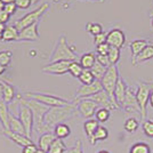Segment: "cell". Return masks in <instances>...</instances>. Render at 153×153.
I'll return each mask as SVG.
<instances>
[{"label": "cell", "mask_w": 153, "mask_h": 153, "mask_svg": "<svg viewBox=\"0 0 153 153\" xmlns=\"http://www.w3.org/2000/svg\"><path fill=\"white\" fill-rule=\"evenodd\" d=\"M19 119L25 129L26 136L31 138V134L34 127V117H33L31 108L21 101H19Z\"/></svg>", "instance_id": "8"}, {"label": "cell", "mask_w": 153, "mask_h": 153, "mask_svg": "<svg viewBox=\"0 0 153 153\" xmlns=\"http://www.w3.org/2000/svg\"><path fill=\"white\" fill-rule=\"evenodd\" d=\"M1 83H2V100L7 103V104H10L15 101L16 98V91H15V88L14 86L10 82H8L7 80H0Z\"/></svg>", "instance_id": "18"}, {"label": "cell", "mask_w": 153, "mask_h": 153, "mask_svg": "<svg viewBox=\"0 0 153 153\" xmlns=\"http://www.w3.org/2000/svg\"><path fill=\"white\" fill-rule=\"evenodd\" d=\"M108 137V129L106 127L100 125V127L97 128V130H96V133L94 134V136L88 140H89V143L91 145H95L98 140H105Z\"/></svg>", "instance_id": "28"}, {"label": "cell", "mask_w": 153, "mask_h": 153, "mask_svg": "<svg viewBox=\"0 0 153 153\" xmlns=\"http://www.w3.org/2000/svg\"><path fill=\"white\" fill-rule=\"evenodd\" d=\"M7 14H9L10 16L14 15V14L16 13V10H17V6H16V4L15 2H12V4H7L5 5V9H4Z\"/></svg>", "instance_id": "45"}, {"label": "cell", "mask_w": 153, "mask_h": 153, "mask_svg": "<svg viewBox=\"0 0 153 153\" xmlns=\"http://www.w3.org/2000/svg\"><path fill=\"white\" fill-rule=\"evenodd\" d=\"M38 23H34L30 26H26L19 31V41H38L40 39V34L38 31Z\"/></svg>", "instance_id": "16"}, {"label": "cell", "mask_w": 153, "mask_h": 153, "mask_svg": "<svg viewBox=\"0 0 153 153\" xmlns=\"http://www.w3.org/2000/svg\"><path fill=\"white\" fill-rule=\"evenodd\" d=\"M6 24L5 23H2V22H0V32H4L5 31V29H6Z\"/></svg>", "instance_id": "48"}, {"label": "cell", "mask_w": 153, "mask_h": 153, "mask_svg": "<svg viewBox=\"0 0 153 153\" xmlns=\"http://www.w3.org/2000/svg\"><path fill=\"white\" fill-rule=\"evenodd\" d=\"M48 8H49V4L48 2L42 4L41 6L38 7L37 9H34L33 12L24 15L22 19H17V22L15 23V26L17 27L19 31H21V30H23L26 26H30L32 24H34V23H38L39 19H41V16L48 10Z\"/></svg>", "instance_id": "6"}, {"label": "cell", "mask_w": 153, "mask_h": 153, "mask_svg": "<svg viewBox=\"0 0 153 153\" xmlns=\"http://www.w3.org/2000/svg\"><path fill=\"white\" fill-rule=\"evenodd\" d=\"M76 58H78V56L74 51V47L69 46L66 37L62 34L58 38L56 47L49 57V63H54V62H58V61L74 62V61H76Z\"/></svg>", "instance_id": "3"}, {"label": "cell", "mask_w": 153, "mask_h": 153, "mask_svg": "<svg viewBox=\"0 0 153 153\" xmlns=\"http://www.w3.org/2000/svg\"><path fill=\"white\" fill-rule=\"evenodd\" d=\"M106 42L110 45V47H115L121 49L126 44V34L121 29H111L108 32Z\"/></svg>", "instance_id": "13"}, {"label": "cell", "mask_w": 153, "mask_h": 153, "mask_svg": "<svg viewBox=\"0 0 153 153\" xmlns=\"http://www.w3.org/2000/svg\"><path fill=\"white\" fill-rule=\"evenodd\" d=\"M9 108L7 104L2 98L0 100V123H1V129H9Z\"/></svg>", "instance_id": "22"}, {"label": "cell", "mask_w": 153, "mask_h": 153, "mask_svg": "<svg viewBox=\"0 0 153 153\" xmlns=\"http://www.w3.org/2000/svg\"><path fill=\"white\" fill-rule=\"evenodd\" d=\"M79 63L85 70H91L96 63V54L93 51L85 53L79 58Z\"/></svg>", "instance_id": "23"}, {"label": "cell", "mask_w": 153, "mask_h": 153, "mask_svg": "<svg viewBox=\"0 0 153 153\" xmlns=\"http://www.w3.org/2000/svg\"><path fill=\"white\" fill-rule=\"evenodd\" d=\"M5 5H7V4H12V2H15V0H1Z\"/></svg>", "instance_id": "51"}, {"label": "cell", "mask_w": 153, "mask_h": 153, "mask_svg": "<svg viewBox=\"0 0 153 153\" xmlns=\"http://www.w3.org/2000/svg\"><path fill=\"white\" fill-rule=\"evenodd\" d=\"M7 68H5V66H2V65H0V76H2L5 72H6Z\"/></svg>", "instance_id": "50"}, {"label": "cell", "mask_w": 153, "mask_h": 153, "mask_svg": "<svg viewBox=\"0 0 153 153\" xmlns=\"http://www.w3.org/2000/svg\"><path fill=\"white\" fill-rule=\"evenodd\" d=\"M70 61H58V62H54V63H49L45 65L41 71L44 73H48V74H55V76H63L65 73L69 72V68H70Z\"/></svg>", "instance_id": "12"}, {"label": "cell", "mask_w": 153, "mask_h": 153, "mask_svg": "<svg viewBox=\"0 0 153 153\" xmlns=\"http://www.w3.org/2000/svg\"><path fill=\"white\" fill-rule=\"evenodd\" d=\"M17 100L21 101L22 103H24L25 105H27L29 108H31L33 117H34V127L33 130L37 133V134H45L48 131H51L53 129L51 127H48L45 123V114L48 112V110L51 108H48L45 104H41V103L37 102L31 98H26L22 95H17Z\"/></svg>", "instance_id": "1"}, {"label": "cell", "mask_w": 153, "mask_h": 153, "mask_svg": "<svg viewBox=\"0 0 153 153\" xmlns=\"http://www.w3.org/2000/svg\"><path fill=\"white\" fill-rule=\"evenodd\" d=\"M4 9H5V4H4V2L0 0V12H2Z\"/></svg>", "instance_id": "52"}, {"label": "cell", "mask_w": 153, "mask_h": 153, "mask_svg": "<svg viewBox=\"0 0 153 153\" xmlns=\"http://www.w3.org/2000/svg\"><path fill=\"white\" fill-rule=\"evenodd\" d=\"M24 97L26 98H31L37 102L41 103V104H45L48 108H58V106H68L71 105L72 102L62 98V97H58L55 95H51V94H46V93H38V91H26L23 94Z\"/></svg>", "instance_id": "4"}, {"label": "cell", "mask_w": 153, "mask_h": 153, "mask_svg": "<svg viewBox=\"0 0 153 153\" xmlns=\"http://www.w3.org/2000/svg\"><path fill=\"white\" fill-rule=\"evenodd\" d=\"M120 79V74H119V69L117 65H110L106 70V73L104 74L103 79L101 80L103 86V89L108 93L111 97L114 98V89L117 83Z\"/></svg>", "instance_id": "7"}, {"label": "cell", "mask_w": 153, "mask_h": 153, "mask_svg": "<svg viewBox=\"0 0 153 153\" xmlns=\"http://www.w3.org/2000/svg\"><path fill=\"white\" fill-rule=\"evenodd\" d=\"M12 58H13V54L9 51H0V65L7 68L9 64L12 63Z\"/></svg>", "instance_id": "37"}, {"label": "cell", "mask_w": 153, "mask_h": 153, "mask_svg": "<svg viewBox=\"0 0 153 153\" xmlns=\"http://www.w3.org/2000/svg\"><path fill=\"white\" fill-rule=\"evenodd\" d=\"M90 100H93L95 103H97L100 108H108V110H110V111L120 110V106L117 104L114 98L111 97L104 89L102 91H100V93H97L96 95L91 96Z\"/></svg>", "instance_id": "11"}, {"label": "cell", "mask_w": 153, "mask_h": 153, "mask_svg": "<svg viewBox=\"0 0 153 153\" xmlns=\"http://www.w3.org/2000/svg\"><path fill=\"white\" fill-rule=\"evenodd\" d=\"M96 62L102 64L103 66H105V68H108V66L111 65V64H110V61H108V55H97V54H96Z\"/></svg>", "instance_id": "42"}, {"label": "cell", "mask_w": 153, "mask_h": 153, "mask_svg": "<svg viewBox=\"0 0 153 153\" xmlns=\"http://www.w3.org/2000/svg\"><path fill=\"white\" fill-rule=\"evenodd\" d=\"M142 128L144 134L146 135L147 137L153 138V120H145L142 123Z\"/></svg>", "instance_id": "39"}, {"label": "cell", "mask_w": 153, "mask_h": 153, "mask_svg": "<svg viewBox=\"0 0 153 153\" xmlns=\"http://www.w3.org/2000/svg\"><path fill=\"white\" fill-rule=\"evenodd\" d=\"M56 138H57V137L55 136V134H54L53 131H48V133H45V134L40 135L37 145H38V147L40 149V150L48 152V150H49V147H51V143L56 140Z\"/></svg>", "instance_id": "20"}, {"label": "cell", "mask_w": 153, "mask_h": 153, "mask_svg": "<svg viewBox=\"0 0 153 153\" xmlns=\"http://www.w3.org/2000/svg\"><path fill=\"white\" fill-rule=\"evenodd\" d=\"M38 150V145H36L33 143V144H30V145H26V146L22 147V153H37Z\"/></svg>", "instance_id": "44"}, {"label": "cell", "mask_w": 153, "mask_h": 153, "mask_svg": "<svg viewBox=\"0 0 153 153\" xmlns=\"http://www.w3.org/2000/svg\"><path fill=\"white\" fill-rule=\"evenodd\" d=\"M37 153H48V152H46V151H42V150H40V149H39L38 152H37Z\"/></svg>", "instance_id": "56"}, {"label": "cell", "mask_w": 153, "mask_h": 153, "mask_svg": "<svg viewBox=\"0 0 153 153\" xmlns=\"http://www.w3.org/2000/svg\"><path fill=\"white\" fill-rule=\"evenodd\" d=\"M40 0H31V2H32V5H36V4H38Z\"/></svg>", "instance_id": "55"}, {"label": "cell", "mask_w": 153, "mask_h": 153, "mask_svg": "<svg viewBox=\"0 0 153 153\" xmlns=\"http://www.w3.org/2000/svg\"><path fill=\"white\" fill-rule=\"evenodd\" d=\"M68 152V147L64 144L63 140L56 138L51 143V147L48 150V153H65Z\"/></svg>", "instance_id": "29"}, {"label": "cell", "mask_w": 153, "mask_h": 153, "mask_svg": "<svg viewBox=\"0 0 153 153\" xmlns=\"http://www.w3.org/2000/svg\"><path fill=\"white\" fill-rule=\"evenodd\" d=\"M152 58H153V42H150V44L143 49V51L140 53V55H137L135 58H133L131 64H133L134 66H137L138 64L147 62V61H150V59H152Z\"/></svg>", "instance_id": "19"}, {"label": "cell", "mask_w": 153, "mask_h": 153, "mask_svg": "<svg viewBox=\"0 0 153 153\" xmlns=\"http://www.w3.org/2000/svg\"><path fill=\"white\" fill-rule=\"evenodd\" d=\"M68 153H83L81 140H78L74 146H72L70 150H68Z\"/></svg>", "instance_id": "46"}, {"label": "cell", "mask_w": 153, "mask_h": 153, "mask_svg": "<svg viewBox=\"0 0 153 153\" xmlns=\"http://www.w3.org/2000/svg\"><path fill=\"white\" fill-rule=\"evenodd\" d=\"M152 83L151 82H140L136 90V100L138 103L140 111V118L146 119L147 117V104L150 101V96L152 93Z\"/></svg>", "instance_id": "5"}, {"label": "cell", "mask_w": 153, "mask_h": 153, "mask_svg": "<svg viewBox=\"0 0 153 153\" xmlns=\"http://www.w3.org/2000/svg\"><path fill=\"white\" fill-rule=\"evenodd\" d=\"M9 19H10V15H9V14H7L5 10L0 12V22H2V23L6 24L7 22L9 21Z\"/></svg>", "instance_id": "47"}, {"label": "cell", "mask_w": 153, "mask_h": 153, "mask_svg": "<svg viewBox=\"0 0 153 153\" xmlns=\"http://www.w3.org/2000/svg\"><path fill=\"white\" fill-rule=\"evenodd\" d=\"M108 51H110V45L108 42L102 44L100 46H96V54L97 55H108Z\"/></svg>", "instance_id": "41"}, {"label": "cell", "mask_w": 153, "mask_h": 153, "mask_svg": "<svg viewBox=\"0 0 153 153\" xmlns=\"http://www.w3.org/2000/svg\"><path fill=\"white\" fill-rule=\"evenodd\" d=\"M122 108L126 112H138V113H140V106H138V103L136 100V91H134V89L130 87H128L126 97H125V102L122 104Z\"/></svg>", "instance_id": "14"}, {"label": "cell", "mask_w": 153, "mask_h": 153, "mask_svg": "<svg viewBox=\"0 0 153 153\" xmlns=\"http://www.w3.org/2000/svg\"><path fill=\"white\" fill-rule=\"evenodd\" d=\"M53 133L55 134V136L57 138L63 140V138H66L71 135V128L69 125L63 122V123H59L57 126H55L54 129H53Z\"/></svg>", "instance_id": "27"}, {"label": "cell", "mask_w": 153, "mask_h": 153, "mask_svg": "<svg viewBox=\"0 0 153 153\" xmlns=\"http://www.w3.org/2000/svg\"><path fill=\"white\" fill-rule=\"evenodd\" d=\"M138 127H140V122L136 118H133V117L128 118L123 123V128L127 133H134L138 129Z\"/></svg>", "instance_id": "31"}, {"label": "cell", "mask_w": 153, "mask_h": 153, "mask_svg": "<svg viewBox=\"0 0 153 153\" xmlns=\"http://www.w3.org/2000/svg\"><path fill=\"white\" fill-rule=\"evenodd\" d=\"M129 153H151V147L145 142H136L131 145Z\"/></svg>", "instance_id": "30"}, {"label": "cell", "mask_w": 153, "mask_h": 153, "mask_svg": "<svg viewBox=\"0 0 153 153\" xmlns=\"http://www.w3.org/2000/svg\"><path fill=\"white\" fill-rule=\"evenodd\" d=\"M97 153H111V152L108 151V150H101V151H98Z\"/></svg>", "instance_id": "54"}, {"label": "cell", "mask_w": 153, "mask_h": 153, "mask_svg": "<svg viewBox=\"0 0 153 153\" xmlns=\"http://www.w3.org/2000/svg\"><path fill=\"white\" fill-rule=\"evenodd\" d=\"M95 76L93 74V72L90 70H83L82 73L79 76V81L82 85H90L95 81Z\"/></svg>", "instance_id": "36"}, {"label": "cell", "mask_w": 153, "mask_h": 153, "mask_svg": "<svg viewBox=\"0 0 153 153\" xmlns=\"http://www.w3.org/2000/svg\"><path fill=\"white\" fill-rule=\"evenodd\" d=\"M149 104H150V106L153 108V90H152V93H151V96H150V101H149Z\"/></svg>", "instance_id": "49"}, {"label": "cell", "mask_w": 153, "mask_h": 153, "mask_svg": "<svg viewBox=\"0 0 153 153\" xmlns=\"http://www.w3.org/2000/svg\"><path fill=\"white\" fill-rule=\"evenodd\" d=\"M150 15H151V17H153V9H151V12H150Z\"/></svg>", "instance_id": "57"}, {"label": "cell", "mask_w": 153, "mask_h": 153, "mask_svg": "<svg viewBox=\"0 0 153 153\" xmlns=\"http://www.w3.org/2000/svg\"><path fill=\"white\" fill-rule=\"evenodd\" d=\"M15 4L19 9H27L32 5L31 0H15Z\"/></svg>", "instance_id": "43"}, {"label": "cell", "mask_w": 153, "mask_h": 153, "mask_svg": "<svg viewBox=\"0 0 153 153\" xmlns=\"http://www.w3.org/2000/svg\"><path fill=\"white\" fill-rule=\"evenodd\" d=\"M151 26H152V29H153V17H152V19H151Z\"/></svg>", "instance_id": "59"}, {"label": "cell", "mask_w": 153, "mask_h": 153, "mask_svg": "<svg viewBox=\"0 0 153 153\" xmlns=\"http://www.w3.org/2000/svg\"><path fill=\"white\" fill-rule=\"evenodd\" d=\"M90 1H101V0H90Z\"/></svg>", "instance_id": "60"}, {"label": "cell", "mask_w": 153, "mask_h": 153, "mask_svg": "<svg viewBox=\"0 0 153 153\" xmlns=\"http://www.w3.org/2000/svg\"><path fill=\"white\" fill-rule=\"evenodd\" d=\"M98 127H100V122L96 119H87L83 122V130H85V134L88 140H90L94 136Z\"/></svg>", "instance_id": "26"}, {"label": "cell", "mask_w": 153, "mask_h": 153, "mask_svg": "<svg viewBox=\"0 0 153 153\" xmlns=\"http://www.w3.org/2000/svg\"><path fill=\"white\" fill-rule=\"evenodd\" d=\"M1 130H2V134L5 135L8 140H12V142L15 143V144H17L19 146L24 147V146H26V145L33 144V140H32L30 137L25 136V135H21V134H17V133H13V131H10L9 129H1Z\"/></svg>", "instance_id": "15"}, {"label": "cell", "mask_w": 153, "mask_h": 153, "mask_svg": "<svg viewBox=\"0 0 153 153\" xmlns=\"http://www.w3.org/2000/svg\"><path fill=\"white\" fill-rule=\"evenodd\" d=\"M102 90L103 86L100 80H95L90 85H81L76 90V96H74V102L79 101V100H83V98H90L91 96L96 95L97 93H100Z\"/></svg>", "instance_id": "10"}, {"label": "cell", "mask_w": 153, "mask_h": 153, "mask_svg": "<svg viewBox=\"0 0 153 153\" xmlns=\"http://www.w3.org/2000/svg\"><path fill=\"white\" fill-rule=\"evenodd\" d=\"M150 44V41L147 39H136L133 40L129 45L130 51H131V58H135L137 55H140V53L143 51V49Z\"/></svg>", "instance_id": "21"}, {"label": "cell", "mask_w": 153, "mask_h": 153, "mask_svg": "<svg viewBox=\"0 0 153 153\" xmlns=\"http://www.w3.org/2000/svg\"><path fill=\"white\" fill-rule=\"evenodd\" d=\"M2 88H4V87H2V83L0 81V100L2 98Z\"/></svg>", "instance_id": "53"}, {"label": "cell", "mask_w": 153, "mask_h": 153, "mask_svg": "<svg viewBox=\"0 0 153 153\" xmlns=\"http://www.w3.org/2000/svg\"><path fill=\"white\" fill-rule=\"evenodd\" d=\"M73 103L76 105V111L85 119H93V117H95L96 111L100 108L98 104L90 98H83Z\"/></svg>", "instance_id": "9"}, {"label": "cell", "mask_w": 153, "mask_h": 153, "mask_svg": "<svg viewBox=\"0 0 153 153\" xmlns=\"http://www.w3.org/2000/svg\"><path fill=\"white\" fill-rule=\"evenodd\" d=\"M108 57L111 65H117L120 59V49L115 47H110V51L108 53Z\"/></svg>", "instance_id": "34"}, {"label": "cell", "mask_w": 153, "mask_h": 153, "mask_svg": "<svg viewBox=\"0 0 153 153\" xmlns=\"http://www.w3.org/2000/svg\"><path fill=\"white\" fill-rule=\"evenodd\" d=\"M127 89H128L127 83H126V81L120 76L119 81H118L117 86H115L114 94H113L115 102H117V104L120 106V108H122V104H123V102H125V97H126Z\"/></svg>", "instance_id": "17"}, {"label": "cell", "mask_w": 153, "mask_h": 153, "mask_svg": "<svg viewBox=\"0 0 153 153\" xmlns=\"http://www.w3.org/2000/svg\"><path fill=\"white\" fill-rule=\"evenodd\" d=\"M8 125H9V130H10V131L17 133V134H21V135H25L26 136L25 129L23 127L21 120L19 119V117H16V115H14L13 113H10V114H9Z\"/></svg>", "instance_id": "25"}, {"label": "cell", "mask_w": 153, "mask_h": 153, "mask_svg": "<svg viewBox=\"0 0 153 153\" xmlns=\"http://www.w3.org/2000/svg\"><path fill=\"white\" fill-rule=\"evenodd\" d=\"M106 70H108V68H105V66H103L102 64H100L98 62H96L95 65L93 66V69H91V72H93V74L95 76L96 80H102L104 74L106 73Z\"/></svg>", "instance_id": "32"}, {"label": "cell", "mask_w": 153, "mask_h": 153, "mask_svg": "<svg viewBox=\"0 0 153 153\" xmlns=\"http://www.w3.org/2000/svg\"><path fill=\"white\" fill-rule=\"evenodd\" d=\"M2 41H19V31L15 25H7L2 33Z\"/></svg>", "instance_id": "24"}, {"label": "cell", "mask_w": 153, "mask_h": 153, "mask_svg": "<svg viewBox=\"0 0 153 153\" xmlns=\"http://www.w3.org/2000/svg\"><path fill=\"white\" fill-rule=\"evenodd\" d=\"M83 70H85V69L80 65V63H79L78 61H74V62H71L70 68H69V73H70L73 78L79 79V76L82 73Z\"/></svg>", "instance_id": "33"}, {"label": "cell", "mask_w": 153, "mask_h": 153, "mask_svg": "<svg viewBox=\"0 0 153 153\" xmlns=\"http://www.w3.org/2000/svg\"><path fill=\"white\" fill-rule=\"evenodd\" d=\"M2 33L4 32H0V40H2Z\"/></svg>", "instance_id": "58"}, {"label": "cell", "mask_w": 153, "mask_h": 153, "mask_svg": "<svg viewBox=\"0 0 153 153\" xmlns=\"http://www.w3.org/2000/svg\"><path fill=\"white\" fill-rule=\"evenodd\" d=\"M86 30L89 32L90 34H93V36L95 37L97 34L102 33L103 27L100 23H88V24L86 25Z\"/></svg>", "instance_id": "38"}, {"label": "cell", "mask_w": 153, "mask_h": 153, "mask_svg": "<svg viewBox=\"0 0 153 153\" xmlns=\"http://www.w3.org/2000/svg\"><path fill=\"white\" fill-rule=\"evenodd\" d=\"M106 37H108V33L106 32H102V33L95 36L94 37V45L100 46L102 45V44H105L106 42Z\"/></svg>", "instance_id": "40"}, {"label": "cell", "mask_w": 153, "mask_h": 153, "mask_svg": "<svg viewBox=\"0 0 153 153\" xmlns=\"http://www.w3.org/2000/svg\"><path fill=\"white\" fill-rule=\"evenodd\" d=\"M110 110H108V108H100L97 111H96L95 113V119L97 120L98 122H102V123H104V122H106L110 119Z\"/></svg>", "instance_id": "35"}, {"label": "cell", "mask_w": 153, "mask_h": 153, "mask_svg": "<svg viewBox=\"0 0 153 153\" xmlns=\"http://www.w3.org/2000/svg\"><path fill=\"white\" fill-rule=\"evenodd\" d=\"M76 112V105L72 103L68 106H58V108H51L48 112L45 114V123L54 129L55 126L59 123H63L64 121L71 119Z\"/></svg>", "instance_id": "2"}]
</instances>
